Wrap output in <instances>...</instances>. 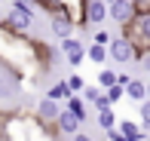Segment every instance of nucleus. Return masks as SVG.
Segmentation results:
<instances>
[{"instance_id": "obj_1", "label": "nucleus", "mask_w": 150, "mask_h": 141, "mask_svg": "<svg viewBox=\"0 0 150 141\" xmlns=\"http://www.w3.org/2000/svg\"><path fill=\"white\" fill-rule=\"evenodd\" d=\"M122 37L135 46V52H150V6H141L126 25H120Z\"/></svg>"}, {"instance_id": "obj_2", "label": "nucleus", "mask_w": 150, "mask_h": 141, "mask_svg": "<svg viewBox=\"0 0 150 141\" xmlns=\"http://www.w3.org/2000/svg\"><path fill=\"white\" fill-rule=\"evenodd\" d=\"M25 132H28V141H58L52 123H43L37 113H25Z\"/></svg>"}, {"instance_id": "obj_3", "label": "nucleus", "mask_w": 150, "mask_h": 141, "mask_svg": "<svg viewBox=\"0 0 150 141\" xmlns=\"http://www.w3.org/2000/svg\"><path fill=\"white\" fill-rule=\"evenodd\" d=\"M107 55L113 58V62L120 64H129V62H138V52H135V46L129 43L126 37H110V43H107Z\"/></svg>"}, {"instance_id": "obj_4", "label": "nucleus", "mask_w": 150, "mask_h": 141, "mask_svg": "<svg viewBox=\"0 0 150 141\" xmlns=\"http://www.w3.org/2000/svg\"><path fill=\"white\" fill-rule=\"evenodd\" d=\"M0 22H3V28L16 31V34H25V31L31 28L34 16H28V12H25V9H18V6H9V9L0 16Z\"/></svg>"}, {"instance_id": "obj_5", "label": "nucleus", "mask_w": 150, "mask_h": 141, "mask_svg": "<svg viewBox=\"0 0 150 141\" xmlns=\"http://www.w3.org/2000/svg\"><path fill=\"white\" fill-rule=\"evenodd\" d=\"M3 141H28L25 113H9V117L3 120Z\"/></svg>"}, {"instance_id": "obj_6", "label": "nucleus", "mask_w": 150, "mask_h": 141, "mask_svg": "<svg viewBox=\"0 0 150 141\" xmlns=\"http://www.w3.org/2000/svg\"><path fill=\"white\" fill-rule=\"evenodd\" d=\"M58 3H61V12H64L80 31L89 25V22H86V3H89V0H58Z\"/></svg>"}, {"instance_id": "obj_7", "label": "nucleus", "mask_w": 150, "mask_h": 141, "mask_svg": "<svg viewBox=\"0 0 150 141\" xmlns=\"http://www.w3.org/2000/svg\"><path fill=\"white\" fill-rule=\"evenodd\" d=\"M135 12H138V6H135L132 0H110V3H107V18H113L117 25H126Z\"/></svg>"}, {"instance_id": "obj_8", "label": "nucleus", "mask_w": 150, "mask_h": 141, "mask_svg": "<svg viewBox=\"0 0 150 141\" xmlns=\"http://www.w3.org/2000/svg\"><path fill=\"white\" fill-rule=\"evenodd\" d=\"M52 129H55L58 135H67V138H71V135H77V132H80V117H77V113H71L67 107H61L58 117H55V123H52Z\"/></svg>"}, {"instance_id": "obj_9", "label": "nucleus", "mask_w": 150, "mask_h": 141, "mask_svg": "<svg viewBox=\"0 0 150 141\" xmlns=\"http://www.w3.org/2000/svg\"><path fill=\"white\" fill-rule=\"evenodd\" d=\"M49 31L55 34V40H64V37H71L74 31H77V25H74L71 18L64 16V12H52V18H49Z\"/></svg>"}, {"instance_id": "obj_10", "label": "nucleus", "mask_w": 150, "mask_h": 141, "mask_svg": "<svg viewBox=\"0 0 150 141\" xmlns=\"http://www.w3.org/2000/svg\"><path fill=\"white\" fill-rule=\"evenodd\" d=\"M18 83H22V80L0 64V98H16L18 95Z\"/></svg>"}, {"instance_id": "obj_11", "label": "nucleus", "mask_w": 150, "mask_h": 141, "mask_svg": "<svg viewBox=\"0 0 150 141\" xmlns=\"http://www.w3.org/2000/svg\"><path fill=\"white\" fill-rule=\"evenodd\" d=\"M107 18V3L104 0H89L86 3V22L89 25H101Z\"/></svg>"}, {"instance_id": "obj_12", "label": "nucleus", "mask_w": 150, "mask_h": 141, "mask_svg": "<svg viewBox=\"0 0 150 141\" xmlns=\"http://www.w3.org/2000/svg\"><path fill=\"white\" fill-rule=\"evenodd\" d=\"M61 101H52V98H43V101L37 104V117L43 120V123H55V117H58V111H61Z\"/></svg>"}, {"instance_id": "obj_13", "label": "nucleus", "mask_w": 150, "mask_h": 141, "mask_svg": "<svg viewBox=\"0 0 150 141\" xmlns=\"http://www.w3.org/2000/svg\"><path fill=\"white\" fill-rule=\"evenodd\" d=\"M120 132L126 135V141H144L147 138V129L144 126H138V123H132V120H120Z\"/></svg>"}, {"instance_id": "obj_14", "label": "nucleus", "mask_w": 150, "mask_h": 141, "mask_svg": "<svg viewBox=\"0 0 150 141\" xmlns=\"http://www.w3.org/2000/svg\"><path fill=\"white\" fill-rule=\"evenodd\" d=\"M64 107H67V111H71V113H77V117H80V123H83V120L89 117V104L83 101V95H67Z\"/></svg>"}, {"instance_id": "obj_15", "label": "nucleus", "mask_w": 150, "mask_h": 141, "mask_svg": "<svg viewBox=\"0 0 150 141\" xmlns=\"http://www.w3.org/2000/svg\"><path fill=\"white\" fill-rule=\"evenodd\" d=\"M126 95L132 98V101H144V98H150L147 95V83H144V80H129V83H126Z\"/></svg>"}, {"instance_id": "obj_16", "label": "nucleus", "mask_w": 150, "mask_h": 141, "mask_svg": "<svg viewBox=\"0 0 150 141\" xmlns=\"http://www.w3.org/2000/svg\"><path fill=\"white\" fill-rule=\"evenodd\" d=\"M67 95H71V89H67V80H58L55 86H52L49 92H46V98H52V101H67Z\"/></svg>"}, {"instance_id": "obj_17", "label": "nucleus", "mask_w": 150, "mask_h": 141, "mask_svg": "<svg viewBox=\"0 0 150 141\" xmlns=\"http://www.w3.org/2000/svg\"><path fill=\"white\" fill-rule=\"evenodd\" d=\"M86 58H89L92 64H104V58H107V46H101V43H92L89 49H86Z\"/></svg>"}, {"instance_id": "obj_18", "label": "nucleus", "mask_w": 150, "mask_h": 141, "mask_svg": "<svg viewBox=\"0 0 150 141\" xmlns=\"http://www.w3.org/2000/svg\"><path fill=\"white\" fill-rule=\"evenodd\" d=\"M95 120H98L101 129H110V126H117V113H113V107H101Z\"/></svg>"}, {"instance_id": "obj_19", "label": "nucleus", "mask_w": 150, "mask_h": 141, "mask_svg": "<svg viewBox=\"0 0 150 141\" xmlns=\"http://www.w3.org/2000/svg\"><path fill=\"white\" fill-rule=\"evenodd\" d=\"M80 95H83V101H86V104H95V101H98L101 95H104V89H101L98 83H95V86H89V83H86V86H83V92H80Z\"/></svg>"}, {"instance_id": "obj_20", "label": "nucleus", "mask_w": 150, "mask_h": 141, "mask_svg": "<svg viewBox=\"0 0 150 141\" xmlns=\"http://www.w3.org/2000/svg\"><path fill=\"white\" fill-rule=\"evenodd\" d=\"M104 98H107L110 104L122 101V98H126V86H122V83H113V86H107V89H104Z\"/></svg>"}, {"instance_id": "obj_21", "label": "nucleus", "mask_w": 150, "mask_h": 141, "mask_svg": "<svg viewBox=\"0 0 150 141\" xmlns=\"http://www.w3.org/2000/svg\"><path fill=\"white\" fill-rule=\"evenodd\" d=\"M61 52H64V55H74V52H86V46L80 43V40H74V37H64L61 40Z\"/></svg>"}, {"instance_id": "obj_22", "label": "nucleus", "mask_w": 150, "mask_h": 141, "mask_svg": "<svg viewBox=\"0 0 150 141\" xmlns=\"http://www.w3.org/2000/svg\"><path fill=\"white\" fill-rule=\"evenodd\" d=\"M113 83H117V71L101 68V71H98V86H101V89H107V86H113Z\"/></svg>"}, {"instance_id": "obj_23", "label": "nucleus", "mask_w": 150, "mask_h": 141, "mask_svg": "<svg viewBox=\"0 0 150 141\" xmlns=\"http://www.w3.org/2000/svg\"><path fill=\"white\" fill-rule=\"evenodd\" d=\"M83 86H86V80L80 77V74L67 77V89H71V95H80V92H83Z\"/></svg>"}, {"instance_id": "obj_24", "label": "nucleus", "mask_w": 150, "mask_h": 141, "mask_svg": "<svg viewBox=\"0 0 150 141\" xmlns=\"http://www.w3.org/2000/svg\"><path fill=\"white\" fill-rule=\"evenodd\" d=\"M34 3H37L40 9H46L49 16H52V12H61V3H58V0H34Z\"/></svg>"}, {"instance_id": "obj_25", "label": "nucleus", "mask_w": 150, "mask_h": 141, "mask_svg": "<svg viewBox=\"0 0 150 141\" xmlns=\"http://www.w3.org/2000/svg\"><path fill=\"white\" fill-rule=\"evenodd\" d=\"M141 126H144V129H150V98H144V101H141Z\"/></svg>"}, {"instance_id": "obj_26", "label": "nucleus", "mask_w": 150, "mask_h": 141, "mask_svg": "<svg viewBox=\"0 0 150 141\" xmlns=\"http://www.w3.org/2000/svg\"><path fill=\"white\" fill-rule=\"evenodd\" d=\"M107 132V141H126V135L120 132V126H110V129H104Z\"/></svg>"}, {"instance_id": "obj_27", "label": "nucleus", "mask_w": 150, "mask_h": 141, "mask_svg": "<svg viewBox=\"0 0 150 141\" xmlns=\"http://www.w3.org/2000/svg\"><path fill=\"white\" fill-rule=\"evenodd\" d=\"M83 58H86V52H74V55H67V64H71V68H80Z\"/></svg>"}, {"instance_id": "obj_28", "label": "nucleus", "mask_w": 150, "mask_h": 141, "mask_svg": "<svg viewBox=\"0 0 150 141\" xmlns=\"http://www.w3.org/2000/svg\"><path fill=\"white\" fill-rule=\"evenodd\" d=\"M92 43H101V46H107V43H110V34H107V31H98V34L92 37Z\"/></svg>"}, {"instance_id": "obj_29", "label": "nucleus", "mask_w": 150, "mask_h": 141, "mask_svg": "<svg viewBox=\"0 0 150 141\" xmlns=\"http://www.w3.org/2000/svg\"><path fill=\"white\" fill-rule=\"evenodd\" d=\"M71 141H92L89 135H83V132H77V135H71Z\"/></svg>"}, {"instance_id": "obj_30", "label": "nucleus", "mask_w": 150, "mask_h": 141, "mask_svg": "<svg viewBox=\"0 0 150 141\" xmlns=\"http://www.w3.org/2000/svg\"><path fill=\"white\" fill-rule=\"evenodd\" d=\"M147 95H150V83H147Z\"/></svg>"}, {"instance_id": "obj_31", "label": "nucleus", "mask_w": 150, "mask_h": 141, "mask_svg": "<svg viewBox=\"0 0 150 141\" xmlns=\"http://www.w3.org/2000/svg\"><path fill=\"white\" fill-rule=\"evenodd\" d=\"M104 3H110V0H104Z\"/></svg>"}, {"instance_id": "obj_32", "label": "nucleus", "mask_w": 150, "mask_h": 141, "mask_svg": "<svg viewBox=\"0 0 150 141\" xmlns=\"http://www.w3.org/2000/svg\"><path fill=\"white\" fill-rule=\"evenodd\" d=\"M0 16H3V12H0Z\"/></svg>"}]
</instances>
